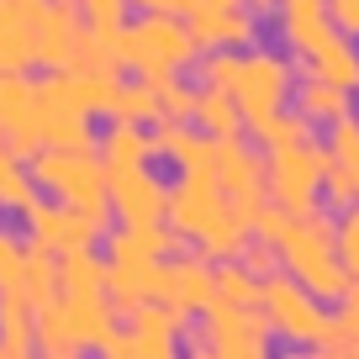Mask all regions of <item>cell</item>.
Returning a JSON list of instances; mask_svg holds the SVG:
<instances>
[{
    "label": "cell",
    "mask_w": 359,
    "mask_h": 359,
    "mask_svg": "<svg viewBox=\"0 0 359 359\" xmlns=\"http://www.w3.org/2000/svg\"><path fill=\"white\" fill-rule=\"evenodd\" d=\"M58 302H64L69 323H74L79 348H101V338L116 327V306L106 291H58Z\"/></svg>",
    "instance_id": "obj_18"
},
{
    "label": "cell",
    "mask_w": 359,
    "mask_h": 359,
    "mask_svg": "<svg viewBox=\"0 0 359 359\" xmlns=\"http://www.w3.org/2000/svg\"><path fill=\"white\" fill-rule=\"evenodd\" d=\"M32 191H37L32 158H27L22 148L0 143V206H6V212H22V206L32 201Z\"/></svg>",
    "instance_id": "obj_24"
},
{
    "label": "cell",
    "mask_w": 359,
    "mask_h": 359,
    "mask_svg": "<svg viewBox=\"0 0 359 359\" xmlns=\"http://www.w3.org/2000/svg\"><path fill=\"white\" fill-rule=\"evenodd\" d=\"M196 53L201 43L175 11H148L143 22L122 27V64H133L143 79H175L185 64H196Z\"/></svg>",
    "instance_id": "obj_4"
},
{
    "label": "cell",
    "mask_w": 359,
    "mask_h": 359,
    "mask_svg": "<svg viewBox=\"0 0 359 359\" xmlns=\"http://www.w3.org/2000/svg\"><path fill=\"white\" fill-rule=\"evenodd\" d=\"M22 217H27V233H32V243H43V248H53V254H74V248H95V238L106 233V222H95L90 212H79V206H69V201H27L22 206Z\"/></svg>",
    "instance_id": "obj_10"
},
{
    "label": "cell",
    "mask_w": 359,
    "mask_h": 359,
    "mask_svg": "<svg viewBox=\"0 0 359 359\" xmlns=\"http://www.w3.org/2000/svg\"><path fill=\"white\" fill-rule=\"evenodd\" d=\"M323 196L338 206V212L359 201V175L344 164V158H327V169H323Z\"/></svg>",
    "instance_id": "obj_32"
},
{
    "label": "cell",
    "mask_w": 359,
    "mask_h": 359,
    "mask_svg": "<svg viewBox=\"0 0 359 359\" xmlns=\"http://www.w3.org/2000/svg\"><path fill=\"white\" fill-rule=\"evenodd\" d=\"M217 302H233V306H264V280L243 259H227L217 264Z\"/></svg>",
    "instance_id": "obj_27"
},
{
    "label": "cell",
    "mask_w": 359,
    "mask_h": 359,
    "mask_svg": "<svg viewBox=\"0 0 359 359\" xmlns=\"http://www.w3.org/2000/svg\"><path fill=\"white\" fill-rule=\"evenodd\" d=\"M254 233L280 248V264L291 269L312 296H323V302H338V296L354 285V275H348L344 259H338V227L327 222V217H317V212L296 217V212H285V206H264Z\"/></svg>",
    "instance_id": "obj_1"
},
{
    "label": "cell",
    "mask_w": 359,
    "mask_h": 359,
    "mask_svg": "<svg viewBox=\"0 0 359 359\" xmlns=\"http://www.w3.org/2000/svg\"><path fill=\"white\" fill-rule=\"evenodd\" d=\"M269 312L264 306H233L212 302L206 306V338L217 359H264L269 354Z\"/></svg>",
    "instance_id": "obj_9"
},
{
    "label": "cell",
    "mask_w": 359,
    "mask_h": 359,
    "mask_svg": "<svg viewBox=\"0 0 359 359\" xmlns=\"http://www.w3.org/2000/svg\"><path fill=\"white\" fill-rule=\"evenodd\" d=\"M306 127H312V122H306V116L302 111H275V116H269V122H259L254 127V133H259V143H264V148H296V143H306Z\"/></svg>",
    "instance_id": "obj_30"
},
{
    "label": "cell",
    "mask_w": 359,
    "mask_h": 359,
    "mask_svg": "<svg viewBox=\"0 0 359 359\" xmlns=\"http://www.w3.org/2000/svg\"><path fill=\"white\" fill-rule=\"evenodd\" d=\"M37 111H43V85H32L27 69H0V137L27 158L37 154Z\"/></svg>",
    "instance_id": "obj_11"
},
{
    "label": "cell",
    "mask_w": 359,
    "mask_h": 359,
    "mask_svg": "<svg viewBox=\"0 0 359 359\" xmlns=\"http://www.w3.org/2000/svg\"><path fill=\"white\" fill-rule=\"evenodd\" d=\"M264 312H269V327L280 338L312 344V348H317V338L327 333V323H333V317L323 312V296H312L291 269H285V275H264Z\"/></svg>",
    "instance_id": "obj_7"
},
{
    "label": "cell",
    "mask_w": 359,
    "mask_h": 359,
    "mask_svg": "<svg viewBox=\"0 0 359 359\" xmlns=\"http://www.w3.org/2000/svg\"><path fill=\"white\" fill-rule=\"evenodd\" d=\"M143 11H175V16H185L191 11V0H137Z\"/></svg>",
    "instance_id": "obj_39"
},
{
    "label": "cell",
    "mask_w": 359,
    "mask_h": 359,
    "mask_svg": "<svg viewBox=\"0 0 359 359\" xmlns=\"http://www.w3.org/2000/svg\"><path fill=\"white\" fill-rule=\"evenodd\" d=\"M338 306H344V312H338V317H344V327H348V333H354V354H359V280L348 285L344 296H338Z\"/></svg>",
    "instance_id": "obj_38"
},
{
    "label": "cell",
    "mask_w": 359,
    "mask_h": 359,
    "mask_svg": "<svg viewBox=\"0 0 359 359\" xmlns=\"http://www.w3.org/2000/svg\"><path fill=\"white\" fill-rule=\"evenodd\" d=\"M37 348V306L27 291H0V354L22 359Z\"/></svg>",
    "instance_id": "obj_19"
},
{
    "label": "cell",
    "mask_w": 359,
    "mask_h": 359,
    "mask_svg": "<svg viewBox=\"0 0 359 359\" xmlns=\"http://www.w3.org/2000/svg\"><path fill=\"white\" fill-rule=\"evenodd\" d=\"M191 32L201 48H248L254 43V11L248 0H191Z\"/></svg>",
    "instance_id": "obj_13"
},
{
    "label": "cell",
    "mask_w": 359,
    "mask_h": 359,
    "mask_svg": "<svg viewBox=\"0 0 359 359\" xmlns=\"http://www.w3.org/2000/svg\"><path fill=\"white\" fill-rule=\"evenodd\" d=\"M280 11H327V0H280Z\"/></svg>",
    "instance_id": "obj_40"
},
{
    "label": "cell",
    "mask_w": 359,
    "mask_h": 359,
    "mask_svg": "<svg viewBox=\"0 0 359 359\" xmlns=\"http://www.w3.org/2000/svg\"><path fill=\"white\" fill-rule=\"evenodd\" d=\"M37 348L43 354H53V359H69V354H79V338H74V323H69V312H64V302H43L37 306Z\"/></svg>",
    "instance_id": "obj_26"
},
{
    "label": "cell",
    "mask_w": 359,
    "mask_h": 359,
    "mask_svg": "<svg viewBox=\"0 0 359 359\" xmlns=\"http://www.w3.org/2000/svg\"><path fill=\"white\" fill-rule=\"evenodd\" d=\"M338 259H344V269L359 280V201L344 206V217H338Z\"/></svg>",
    "instance_id": "obj_34"
},
{
    "label": "cell",
    "mask_w": 359,
    "mask_h": 359,
    "mask_svg": "<svg viewBox=\"0 0 359 359\" xmlns=\"http://www.w3.org/2000/svg\"><path fill=\"white\" fill-rule=\"evenodd\" d=\"M348 95L354 90H344V85H333V79H323V74H312L302 85V95H296V106H302V116L306 122H323V127H333V122H344L354 106H348Z\"/></svg>",
    "instance_id": "obj_22"
},
{
    "label": "cell",
    "mask_w": 359,
    "mask_h": 359,
    "mask_svg": "<svg viewBox=\"0 0 359 359\" xmlns=\"http://www.w3.org/2000/svg\"><path fill=\"white\" fill-rule=\"evenodd\" d=\"M169 275H175L169 296H175L180 306H191V312H206V306L217 302V269L206 264V259H175V264H169Z\"/></svg>",
    "instance_id": "obj_21"
},
{
    "label": "cell",
    "mask_w": 359,
    "mask_h": 359,
    "mask_svg": "<svg viewBox=\"0 0 359 359\" xmlns=\"http://www.w3.org/2000/svg\"><path fill=\"white\" fill-rule=\"evenodd\" d=\"M169 222L191 243H201L212 259H238L248 243V222L233 212L212 169H185V180L169 191Z\"/></svg>",
    "instance_id": "obj_2"
},
{
    "label": "cell",
    "mask_w": 359,
    "mask_h": 359,
    "mask_svg": "<svg viewBox=\"0 0 359 359\" xmlns=\"http://www.w3.org/2000/svg\"><path fill=\"white\" fill-rule=\"evenodd\" d=\"M32 175H37L43 191H53L58 201L90 212L95 222L111 217V169H106V158L90 154V148H37Z\"/></svg>",
    "instance_id": "obj_3"
},
{
    "label": "cell",
    "mask_w": 359,
    "mask_h": 359,
    "mask_svg": "<svg viewBox=\"0 0 359 359\" xmlns=\"http://www.w3.org/2000/svg\"><path fill=\"white\" fill-rule=\"evenodd\" d=\"M306 64H312V74H323V79H333V85H344V90H359V53L348 48V37L338 32H327L323 43L306 53Z\"/></svg>",
    "instance_id": "obj_20"
},
{
    "label": "cell",
    "mask_w": 359,
    "mask_h": 359,
    "mask_svg": "<svg viewBox=\"0 0 359 359\" xmlns=\"http://www.w3.org/2000/svg\"><path fill=\"white\" fill-rule=\"evenodd\" d=\"M69 6H79V0H69Z\"/></svg>",
    "instance_id": "obj_41"
},
{
    "label": "cell",
    "mask_w": 359,
    "mask_h": 359,
    "mask_svg": "<svg viewBox=\"0 0 359 359\" xmlns=\"http://www.w3.org/2000/svg\"><path fill=\"white\" fill-rule=\"evenodd\" d=\"M79 43H85V32H79V16L69 0H53V6H43V16H37V64L48 69H69L79 53Z\"/></svg>",
    "instance_id": "obj_16"
},
{
    "label": "cell",
    "mask_w": 359,
    "mask_h": 359,
    "mask_svg": "<svg viewBox=\"0 0 359 359\" xmlns=\"http://www.w3.org/2000/svg\"><path fill=\"white\" fill-rule=\"evenodd\" d=\"M238 259H243V264L254 269L259 280H264V275H275V264H280V248H275V243H264V238L254 233V243H243V254H238Z\"/></svg>",
    "instance_id": "obj_36"
},
{
    "label": "cell",
    "mask_w": 359,
    "mask_h": 359,
    "mask_svg": "<svg viewBox=\"0 0 359 359\" xmlns=\"http://www.w3.org/2000/svg\"><path fill=\"white\" fill-rule=\"evenodd\" d=\"M22 291H27V302H32V306H43V302H53V296H58V254H53V248H43V243L27 248Z\"/></svg>",
    "instance_id": "obj_28"
},
{
    "label": "cell",
    "mask_w": 359,
    "mask_h": 359,
    "mask_svg": "<svg viewBox=\"0 0 359 359\" xmlns=\"http://www.w3.org/2000/svg\"><path fill=\"white\" fill-rule=\"evenodd\" d=\"M327 158H333V148H327V143L323 148H317V143L269 148V196H275V206H285V212H296V217L317 212Z\"/></svg>",
    "instance_id": "obj_5"
},
{
    "label": "cell",
    "mask_w": 359,
    "mask_h": 359,
    "mask_svg": "<svg viewBox=\"0 0 359 359\" xmlns=\"http://www.w3.org/2000/svg\"><path fill=\"white\" fill-rule=\"evenodd\" d=\"M212 175H217V185L227 191L233 212L243 217L248 227H254V222H259V212L269 206V164H264V158H259L238 133H227V137H217Z\"/></svg>",
    "instance_id": "obj_6"
},
{
    "label": "cell",
    "mask_w": 359,
    "mask_h": 359,
    "mask_svg": "<svg viewBox=\"0 0 359 359\" xmlns=\"http://www.w3.org/2000/svg\"><path fill=\"white\" fill-rule=\"evenodd\" d=\"M154 90H158V116L185 122V116L196 111V90H185L180 79H154Z\"/></svg>",
    "instance_id": "obj_33"
},
{
    "label": "cell",
    "mask_w": 359,
    "mask_h": 359,
    "mask_svg": "<svg viewBox=\"0 0 359 359\" xmlns=\"http://www.w3.org/2000/svg\"><path fill=\"white\" fill-rule=\"evenodd\" d=\"M111 116H122V122H158V90H154V79H143V85H116Z\"/></svg>",
    "instance_id": "obj_29"
},
{
    "label": "cell",
    "mask_w": 359,
    "mask_h": 359,
    "mask_svg": "<svg viewBox=\"0 0 359 359\" xmlns=\"http://www.w3.org/2000/svg\"><path fill=\"white\" fill-rule=\"evenodd\" d=\"M191 122L201 127V133H212V137H227V133H238V127H243V111H238L233 90L206 85V90H196V111H191Z\"/></svg>",
    "instance_id": "obj_23"
},
{
    "label": "cell",
    "mask_w": 359,
    "mask_h": 359,
    "mask_svg": "<svg viewBox=\"0 0 359 359\" xmlns=\"http://www.w3.org/2000/svg\"><path fill=\"white\" fill-rule=\"evenodd\" d=\"M27 248L16 233H6L0 227V291H22V275H27Z\"/></svg>",
    "instance_id": "obj_31"
},
{
    "label": "cell",
    "mask_w": 359,
    "mask_h": 359,
    "mask_svg": "<svg viewBox=\"0 0 359 359\" xmlns=\"http://www.w3.org/2000/svg\"><path fill=\"white\" fill-rule=\"evenodd\" d=\"M154 154L175 158L180 169H212V154H217V137L201 133V127H185L175 116H158V133H154Z\"/></svg>",
    "instance_id": "obj_17"
},
{
    "label": "cell",
    "mask_w": 359,
    "mask_h": 359,
    "mask_svg": "<svg viewBox=\"0 0 359 359\" xmlns=\"http://www.w3.org/2000/svg\"><path fill=\"white\" fill-rule=\"evenodd\" d=\"M175 275H169L164 259H137V264H106V296H111L116 312L133 317L143 302H164Z\"/></svg>",
    "instance_id": "obj_15"
},
{
    "label": "cell",
    "mask_w": 359,
    "mask_h": 359,
    "mask_svg": "<svg viewBox=\"0 0 359 359\" xmlns=\"http://www.w3.org/2000/svg\"><path fill=\"white\" fill-rule=\"evenodd\" d=\"M111 212L122 222H164L169 217V185L148 175V164L111 169Z\"/></svg>",
    "instance_id": "obj_14"
},
{
    "label": "cell",
    "mask_w": 359,
    "mask_h": 359,
    "mask_svg": "<svg viewBox=\"0 0 359 359\" xmlns=\"http://www.w3.org/2000/svg\"><path fill=\"white\" fill-rule=\"evenodd\" d=\"M101 158H106V169H133V164H148V158H154V137L137 133V122H122V116H116L111 133L101 137Z\"/></svg>",
    "instance_id": "obj_25"
},
{
    "label": "cell",
    "mask_w": 359,
    "mask_h": 359,
    "mask_svg": "<svg viewBox=\"0 0 359 359\" xmlns=\"http://www.w3.org/2000/svg\"><path fill=\"white\" fill-rule=\"evenodd\" d=\"M227 90H233V101H238V111H243V122L259 127V122H269L275 111H285V95H291V69H285V58H275V53H243Z\"/></svg>",
    "instance_id": "obj_8"
},
{
    "label": "cell",
    "mask_w": 359,
    "mask_h": 359,
    "mask_svg": "<svg viewBox=\"0 0 359 359\" xmlns=\"http://www.w3.org/2000/svg\"><path fill=\"white\" fill-rule=\"evenodd\" d=\"M79 11L95 32H116L127 22V0H79Z\"/></svg>",
    "instance_id": "obj_35"
},
{
    "label": "cell",
    "mask_w": 359,
    "mask_h": 359,
    "mask_svg": "<svg viewBox=\"0 0 359 359\" xmlns=\"http://www.w3.org/2000/svg\"><path fill=\"white\" fill-rule=\"evenodd\" d=\"M327 16L344 37H359V0H327Z\"/></svg>",
    "instance_id": "obj_37"
},
{
    "label": "cell",
    "mask_w": 359,
    "mask_h": 359,
    "mask_svg": "<svg viewBox=\"0 0 359 359\" xmlns=\"http://www.w3.org/2000/svg\"><path fill=\"white\" fill-rule=\"evenodd\" d=\"M185 327H191V306H180L175 296L143 302L133 312V359H169Z\"/></svg>",
    "instance_id": "obj_12"
}]
</instances>
